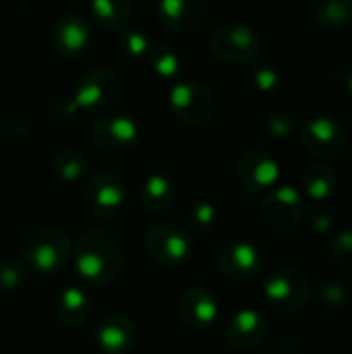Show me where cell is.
<instances>
[{"label":"cell","mask_w":352,"mask_h":354,"mask_svg":"<svg viewBox=\"0 0 352 354\" xmlns=\"http://www.w3.org/2000/svg\"><path fill=\"white\" fill-rule=\"evenodd\" d=\"M75 266L87 284L110 286L118 280L124 268L122 243L106 228H89L77 243Z\"/></svg>","instance_id":"obj_1"},{"label":"cell","mask_w":352,"mask_h":354,"mask_svg":"<svg viewBox=\"0 0 352 354\" xmlns=\"http://www.w3.org/2000/svg\"><path fill=\"white\" fill-rule=\"evenodd\" d=\"M73 257L68 236L52 226L33 230L23 243V259L27 268L39 274H54L62 270Z\"/></svg>","instance_id":"obj_2"},{"label":"cell","mask_w":352,"mask_h":354,"mask_svg":"<svg viewBox=\"0 0 352 354\" xmlns=\"http://www.w3.org/2000/svg\"><path fill=\"white\" fill-rule=\"evenodd\" d=\"M212 54L230 64H247L253 62L261 52V37L253 27L247 25H222L210 35Z\"/></svg>","instance_id":"obj_3"},{"label":"cell","mask_w":352,"mask_h":354,"mask_svg":"<svg viewBox=\"0 0 352 354\" xmlns=\"http://www.w3.org/2000/svg\"><path fill=\"white\" fill-rule=\"evenodd\" d=\"M168 108L180 122L199 127L214 118L216 97L207 87L195 81H178L168 93Z\"/></svg>","instance_id":"obj_4"},{"label":"cell","mask_w":352,"mask_h":354,"mask_svg":"<svg viewBox=\"0 0 352 354\" xmlns=\"http://www.w3.org/2000/svg\"><path fill=\"white\" fill-rule=\"evenodd\" d=\"M263 297L270 309L278 313H297L307 305L311 297V280L301 270L284 268L270 276L263 288Z\"/></svg>","instance_id":"obj_5"},{"label":"cell","mask_w":352,"mask_h":354,"mask_svg":"<svg viewBox=\"0 0 352 354\" xmlns=\"http://www.w3.org/2000/svg\"><path fill=\"white\" fill-rule=\"evenodd\" d=\"M147 255L162 266H176L189 259L193 251L191 234L176 224H158L145 234Z\"/></svg>","instance_id":"obj_6"},{"label":"cell","mask_w":352,"mask_h":354,"mask_svg":"<svg viewBox=\"0 0 352 354\" xmlns=\"http://www.w3.org/2000/svg\"><path fill=\"white\" fill-rule=\"evenodd\" d=\"M299 143L317 158H330L344 149L346 129L334 116H313L299 129Z\"/></svg>","instance_id":"obj_7"},{"label":"cell","mask_w":352,"mask_h":354,"mask_svg":"<svg viewBox=\"0 0 352 354\" xmlns=\"http://www.w3.org/2000/svg\"><path fill=\"white\" fill-rule=\"evenodd\" d=\"M127 199L124 183L118 174L110 170L95 172L85 183V203L87 209L98 218H114Z\"/></svg>","instance_id":"obj_8"},{"label":"cell","mask_w":352,"mask_h":354,"mask_svg":"<svg viewBox=\"0 0 352 354\" xmlns=\"http://www.w3.org/2000/svg\"><path fill=\"white\" fill-rule=\"evenodd\" d=\"M120 93V81L112 71L100 68L85 75L73 95V104L77 110H85L89 114H100L108 110Z\"/></svg>","instance_id":"obj_9"},{"label":"cell","mask_w":352,"mask_h":354,"mask_svg":"<svg viewBox=\"0 0 352 354\" xmlns=\"http://www.w3.org/2000/svg\"><path fill=\"white\" fill-rule=\"evenodd\" d=\"M261 218L274 230H290L305 216L303 195L293 187H278L261 201Z\"/></svg>","instance_id":"obj_10"},{"label":"cell","mask_w":352,"mask_h":354,"mask_svg":"<svg viewBox=\"0 0 352 354\" xmlns=\"http://www.w3.org/2000/svg\"><path fill=\"white\" fill-rule=\"evenodd\" d=\"M207 0H158L156 17L172 33H193L207 15Z\"/></svg>","instance_id":"obj_11"},{"label":"cell","mask_w":352,"mask_h":354,"mask_svg":"<svg viewBox=\"0 0 352 354\" xmlns=\"http://www.w3.org/2000/svg\"><path fill=\"white\" fill-rule=\"evenodd\" d=\"M137 137H139L137 122L133 118H129L127 114L106 116V118L98 120L89 131L91 143L98 149L108 151V153L129 149L131 145H135Z\"/></svg>","instance_id":"obj_12"},{"label":"cell","mask_w":352,"mask_h":354,"mask_svg":"<svg viewBox=\"0 0 352 354\" xmlns=\"http://www.w3.org/2000/svg\"><path fill=\"white\" fill-rule=\"evenodd\" d=\"M237 176L247 193H261L276 185L280 176V166L270 153L251 149L239 160Z\"/></svg>","instance_id":"obj_13"},{"label":"cell","mask_w":352,"mask_h":354,"mask_svg":"<svg viewBox=\"0 0 352 354\" xmlns=\"http://www.w3.org/2000/svg\"><path fill=\"white\" fill-rule=\"evenodd\" d=\"M263 257L253 243H232L218 255V270L224 278L234 282H247L261 272Z\"/></svg>","instance_id":"obj_14"},{"label":"cell","mask_w":352,"mask_h":354,"mask_svg":"<svg viewBox=\"0 0 352 354\" xmlns=\"http://www.w3.org/2000/svg\"><path fill=\"white\" fill-rule=\"evenodd\" d=\"M220 313L216 297L205 286H191L180 295L178 301V315L185 326L191 330L210 328Z\"/></svg>","instance_id":"obj_15"},{"label":"cell","mask_w":352,"mask_h":354,"mask_svg":"<svg viewBox=\"0 0 352 354\" xmlns=\"http://www.w3.org/2000/svg\"><path fill=\"white\" fill-rule=\"evenodd\" d=\"M135 324L124 313H108L95 330L98 346L104 354H127L135 346Z\"/></svg>","instance_id":"obj_16"},{"label":"cell","mask_w":352,"mask_h":354,"mask_svg":"<svg viewBox=\"0 0 352 354\" xmlns=\"http://www.w3.org/2000/svg\"><path fill=\"white\" fill-rule=\"evenodd\" d=\"M91 31L83 17L68 12L60 17L52 29V48L60 56H79L89 48Z\"/></svg>","instance_id":"obj_17"},{"label":"cell","mask_w":352,"mask_h":354,"mask_svg":"<svg viewBox=\"0 0 352 354\" xmlns=\"http://www.w3.org/2000/svg\"><path fill=\"white\" fill-rule=\"evenodd\" d=\"M270 332V324L268 319L255 311V309H243L237 315H232V319L226 326V340L241 351H249L259 346Z\"/></svg>","instance_id":"obj_18"},{"label":"cell","mask_w":352,"mask_h":354,"mask_svg":"<svg viewBox=\"0 0 352 354\" xmlns=\"http://www.w3.org/2000/svg\"><path fill=\"white\" fill-rule=\"evenodd\" d=\"M54 313H56L58 322L66 328L83 326L91 313L87 292L81 290L79 286H66L54 303Z\"/></svg>","instance_id":"obj_19"},{"label":"cell","mask_w":352,"mask_h":354,"mask_svg":"<svg viewBox=\"0 0 352 354\" xmlns=\"http://www.w3.org/2000/svg\"><path fill=\"white\" fill-rule=\"evenodd\" d=\"M336 189H338V174L332 166L313 164L307 168V172L303 176V191L311 201L322 203V201L330 199L336 193Z\"/></svg>","instance_id":"obj_20"},{"label":"cell","mask_w":352,"mask_h":354,"mask_svg":"<svg viewBox=\"0 0 352 354\" xmlns=\"http://www.w3.org/2000/svg\"><path fill=\"white\" fill-rule=\"evenodd\" d=\"M89 8L95 23L106 31H114V33H120L131 17L129 0H91Z\"/></svg>","instance_id":"obj_21"},{"label":"cell","mask_w":352,"mask_h":354,"mask_svg":"<svg viewBox=\"0 0 352 354\" xmlns=\"http://www.w3.org/2000/svg\"><path fill=\"white\" fill-rule=\"evenodd\" d=\"M174 183L168 174H154L143 183L141 189V203L149 212H164L174 201Z\"/></svg>","instance_id":"obj_22"},{"label":"cell","mask_w":352,"mask_h":354,"mask_svg":"<svg viewBox=\"0 0 352 354\" xmlns=\"http://www.w3.org/2000/svg\"><path fill=\"white\" fill-rule=\"evenodd\" d=\"M315 19L324 29L340 31L352 25V0H317Z\"/></svg>","instance_id":"obj_23"},{"label":"cell","mask_w":352,"mask_h":354,"mask_svg":"<svg viewBox=\"0 0 352 354\" xmlns=\"http://www.w3.org/2000/svg\"><path fill=\"white\" fill-rule=\"evenodd\" d=\"M52 166H54L56 174L62 180L75 183V180L85 176V172L89 168V162H87L85 153H81L79 149H62V151H58L54 156Z\"/></svg>","instance_id":"obj_24"},{"label":"cell","mask_w":352,"mask_h":354,"mask_svg":"<svg viewBox=\"0 0 352 354\" xmlns=\"http://www.w3.org/2000/svg\"><path fill=\"white\" fill-rule=\"evenodd\" d=\"M149 68L156 73V77L164 81H172L180 73V56L170 46H154L149 56Z\"/></svg>","instance_id":"obj_25"},{"label":"cell","mask_w":352,"mask_h":354,"mask_svg":"<svg viewBox=\"0 0 352 354\" xmlns=\"http://www.w3.org/2000/svg\"><path fill=\"white\" fill-rule=\"evenodd\" d=\"M118 46H120V52L131 58V60H141V58H147L149 52H151V41L149 37L141 31V29H133V27H124L120 33H118Z\"/></svg>","instance_id":"obj_26"},{"label":"cell","mask_w":352,"mask_h":354,"mask_svg":"<svg viewBox=\"0 0 352 354\" xmlns=\"http://www.w3.org/2000/svg\"><path fill=\"white\" fill-rule=\"evenodd\" d=\"M326 253L332 261H351L352 259V230H340L326 243Z\"/></svg>","instance_id":"obj_27"},{"label":"cell","mask_w":352,"mask_h":354,"mask_svg":"<svg viewBox=\"0 0 352 354\" xmlns=\"http://www.w3.org/2000/svg\"><path fill=\"white\" fill-rule=\"evenodd\" d=\"M266 127H268L270 135H274V137H290L297 131V118L288 110H274L268 116Z\"/></svg>","instance_id":"obj_28"},{"label":"cell","mask_w":352,"mask_h":354,"mask_svg":"<svg viewBox=\"0 0 352 354\" xmlns=\"http://www.w3.org/2000/svg\"><path fill=\"white\" fill-rule=\"evenodd\" d=\"M25 280V266L17 259L0 261V290H15Z\"/></svg>","instance_id":"obj_29"},{"label":"cell","mask_w":352,"mask_h":354,"mask_svg":"<svg viewBox=\"0 0 352 354\" xmlns=\"http://www.w3.org/2000/svg\"><path fill=\"white\" fill-rule=\"evenodd\" d=\"M346 286L340 284V282H328L319 288V305L328 307V309H338V307H344L346 305Z\"/></svg>","instance_id":"obj_30"},{"label":"cell","mask_w":352,"mask_h":354,"mask_svg":"<svg viewBox=\"0 0 352 354\" xmlns=\"http://www.w3.org/2000/svg\"><path fill=\"white\" fill-rule=\"evenodd\" d=\"M253 85L263 91V93H270L274 91L278 85H280V75L274 66L270 64H257L253 68Z\"/></svg>","instance_id":"obj_31"},{"label":"cell","mask_w":352,"mask_h":354,"mask_svg":"<svg viewBox=\"0 0 352 354\" xmlns=\"http://www.w3.org/2000/svg\"><path fill=\"white\" fill-rule=\"evenodd\" d=\"M309 224H311V228H313L315 232L326 234V232H330V230L334 228L336 220H334V216H332L330 212H326V209H317V212H313V214H311Z\"/></svg>","instance_id":"obj_32"},{"label":"cell","mask_w":352,"mask_h":354,"mask_svg":"<svg viewBox=\"0 0 352 354\" xmlns=\"http://www.w3.org/2000/svg\"><path fill=\"white\" fill-rule=\"evenodd\" d=\"M214 218H216V207L212 203L203 201V203H197L193 207V222L197 226H210L214 222Z\"/></svg>","instance_id":"obj_33"},{"label":"cell","mask_w":352,"mask_h":354,"mask_svg":"<svg viewBox=\"0 0 352 354\" xmlns=\"http://www.w3.org/2000/svg\"><path fill=\"white\" fill-rule=\"evenodd\" d=\"M346 85H349V89H351L352 93V64L349 66V71H346Z\"/></svg>","instance_id":"obj_34"},{"label":"cell","mask_w":352,"mask_h":354,"mask_svg":"<svg viewBox=\"0 0 352 354\" xmlns=\"http://www.w3.org/2000/svg\"><path fill=\"white\" fill-rule=\"evenodd\" d=\"M261 354H282V353H261Z\"/></svg>","instance_id":"obj_35"}]
</instances>
